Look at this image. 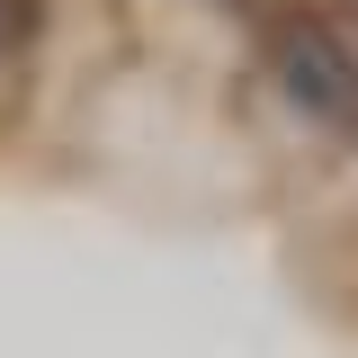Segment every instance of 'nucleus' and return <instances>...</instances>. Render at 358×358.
<instances>
[{
  "mask_svg": "<svg viewBox=\"0 0 358 358\" xmlns=\"http://www.w3.org/2000/svg\"><path fill=\"white\" fill-rule=\"evenodd\" d=\"M251 54H260L268 99L322 143L358 134V27L322 0H260L251 9Z\"/></svg>",
  "mask_w": 358,
  "mask_h": 358,
  "instance_id": "1",
  "label": "nucleus"
},
{
  "mask_svg": "<svg viewBox=\"0 0 358 358\" xmlns=\"http://www.w3.org/2000/svg\"><path fill=\"white\" fill-rule=\"evenodd\" d=\"M45 27H54V0H0V99L36 72Z\"/></svg>",
  "mask_w": 358,
  "mask_h": 358,
  "instance_id": "2",
  "label": "nucleus"
}]
</instances>
